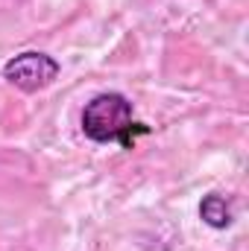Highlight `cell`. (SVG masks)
Wrapping results in <instances>:
<instances>
[{"label": "cell", "mask_w": 249, "mask_h": 251, "mask_svg": "<svg viewBox=\"0 0 249 251\" xmlns=\"http://www.w3.org/2000/svg\"><path fill=\"white\" fill-rule=\"evenodd\" d=\"M79 123H82V131L88 140L103 143V146L118 143L124 149H132L138 134H150V126L138 123L132 117V102L124 94H115V91L91 97L82 108Z\"/></svg>", "instance_id": "obj_1"}, {"label": "cell", "mask_w": 249, "mask_h": 251, "mask_svg": "<svg viewBox=\"0 0 249 251\" xmlns=\"http://www.w3.org/2000/svg\"><path fill=\"white\" fill-rule=\"evenodd\" d=\"M59 70L62 67L53 56L38 53V50H27V53L12 56L3 64V79L24 94H35V91H44L47 85H53Z\"/></svg>", "instance_id": "obj_2"}, {"label": "cell", "mask_w": 249, "mask_h": 251, "mask_svg": "<svg viewBox=\"0 0 249 251\" xmlns=\"http://www.w3.org/2000/svg\"><path fill=\"white\" fill-rule=\"evenodd\" d=\"M199 219H202L208 228L223 231V228H229V225H232V207H229V201H226L223 196L208 193V196L199 201Z\"/></svg>", "instance_id": "obj_3"}]
</instances>
